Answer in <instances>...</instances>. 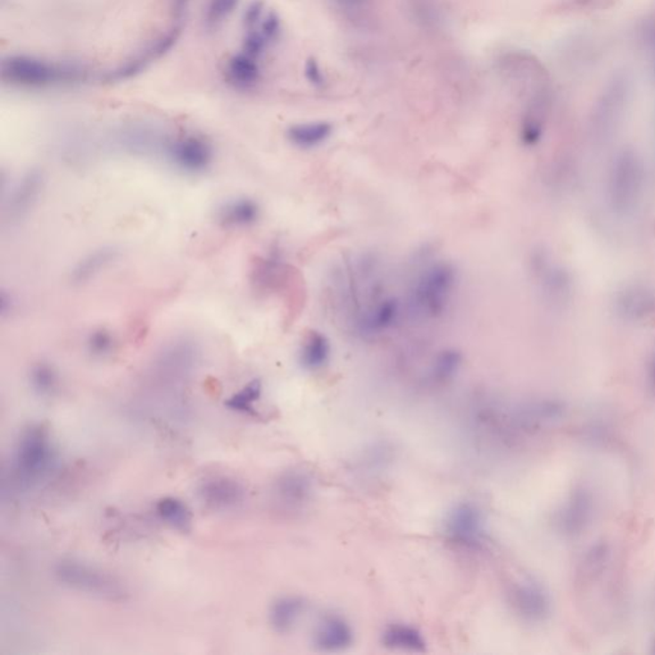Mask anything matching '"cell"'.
I'll return each mask as SVG.
<instances>
[{"label": "cell", "mask_w": 655, "mask_h": 655, "mask_svg": "<svg viewBox=\"0 0 655 655\" xmlns=\"http://www.w3.org/2000/svg\"><path fill=\"white\" fill-rule=\"evenodd\" d=\"M182 34L181 25H173L172 28L159 35L149 46H145L135 57L129 58L125 63L118 66L116 70L108 72L105 81L120 82L127 81L140 75L143 70H147L154 62L165 57L168 53L178 43Z\"/></svg>", "instance_id": "cell-6"}, {"label": "cell", "mask_w": 655, "mask_h": 655, "mask_svg": "<svg viewBox=\"0 0 655 655\" xmlns=\"http://www.w3.org/2000/svg\"><path fill=\"white\" fill-rule=\"evenodd\" d=\"M400 303L394 299H385L362 312L359 326L365 335H380L397 323Z\"/></svg>", "instance_id": "cell-13"}, {"label": "cell", "mask_w": 655, "mask_h": 655, "mask_svg": "<svg viewBox=\"0 0 655 655\" xmlns=\"http://www.w3.org/2000/svg\"><path fill=\"white\" fill-rule=\"evenodd\" d=\"M29 383L41 397H49L57 391L59 377L55 369L49 364H37L31 369Z\"/></svg>", "instance_id": "cell-24"}, {"label": "cell", "mask_w": 655, "mask_h": 655, "mask_svg": "<svg viewBox=\"0 0 655 655\" xmlns=\"http://www.w3.org/2000/svg\"><path fill=\"white\" fill-rule=\"evenodd\" d=\"M191 0H172V12L174 19L181 21L187 13Z\"/></svg>", "instance_id": "cell-33"}, {"label": "cell", "mask_w": 655, "mask_h": 655, "mask_svg": "<svg viewBox=\"0 0 655 655\" xmlns=\"http://www.w3.org/2000/svg\"><path fill=\"white\" fill-rule=\"evenodd\" d=\"M88 70L73 62H54L32 55H8L2 62L4 84L22 88L70 87L87 81Z\"/></svg>", "instance_id": "cell-1"}, {"label": "cell", "mask_w": 655, "mask_h": 655, "mask_svg": "<svg viewBox=\"0 0 655 655\" xmlns=\"http://www.w3.org/2000/svg\"><path fill=\"white\" fill-rule=\"evenodd\" d=\"M55 450L48 430L32 425L21 434L14 452V472L19 482L26 485L39 483L54 468Z\"/></svg>", "instance_id": "cell-2"}, {"label": "cell", "mask_w": 655, "mask_h": 655, "mask_svg": "<svg viewBox=\"0 0 655 655\" xmlns=\"http://www.w3.org/2000/svg\"><path fill=\"white\" fill-rule=\"evenodd\" d=\"M165 155L174 167L188 173L203 172L212 162V147L202 136L187 135L168 141Z\"/></svg>", "instance_id": "cell-7"}, {"label": "cell", "mask_w": 655, "mask_h": 655, "mask_svg": "<svg viewBox=\"0 0 655 655\" xmlns=\"http://www.w3.org/2000/svg\"><path fill=\"white\" fill-rule=\"evenodd\" d=\"M444 533L454 544L477 548L486 536V521L484 512L474 502H459L447 512Z\"/></svg>", "instance_id": "cell-5"}, {"label": "cell", "mask_w": 655, "mask_h": 655, "mask_svg": "<svg viewBox=\"0 0 655 655\" xmlns=\"http://www.w3.org/2000/svg\"><path fill=\"white\" fill-rule=\"evenodd\" d=\"M258 61V58L245 52L232 55L224 70L227 82L236 90L245 91L255 87L261 79V68Z\"/></svg>", "instance_id": "cell-12"}, {"label": "cell", "mask_w": 655, "mask_h": 655, "mask_svg": "<svg viewBox=\"0 0 655 655\" xmlns=\"http://www.w3.org/2000/svg\"><path fill=\"white\" fill-rule=\"evenodd\" d=\"M240 2L241 0H209L203 16L206 28L212 29L222 26L232 16L233 12L237 10Z\"/></svg>", "instance_id": "cell-25"}, {"label": "cell", "mask_w": 655, "mask_h": 655, "mask_svg": "<svg viewBox=\"0 0 655 655\" xmlns=\"http://www.w3.org/2000/svg\"><path fill=\"white\" fill-rule=\"evenodd\" d=\"M269 44L267 37L262 35L261 29L253 28L246 29V37L244 39L242 52L259 59L264 54L265 49H267Z\"/></svg>", "instance_id": "cell-29"}, {"label": "cell", "mask_w": 655, "mask_h": 655, "mask_svg": "<svg viewBox=\"0 0 655 655\" xmlns=\"http://www.w3.org/2000/svg\"><path fill=\"white\" fill-rule=\"evenodd\" d=\"M305 76L309 79L310 84L315 85V87H320L324 82V76L321 73L320 67H319L318 62L314 59H310L305 66Z\"/></svg>", "instance_id": "cell-32"}, {"label": "cell", "mask_w": 655, "mask_h": 655, "mask_svg": "<svg viewBox=\"0 0 655 655\" xmlns=\"http://www.w3.org/2000/svg\"><path fill=\"white\" fill-rule=\"evenodd\" d=\"M54 575L62 585L76 592L111 601L125 597V588L113 575L79 560H62L55 566Z\"/></svg>", "instance_id": "cell-4"}, {"label": "cell", "mask_w": 655, "mask_h": 655, "mask_svg": "<svg viewBox=\"0 0 655 655\" xmlns=\"http://www.w3.org/2000/svg\"><path fill=\"white\" fill-rule=\"evenodd\" d=\"M332 355L329 339L319 330H310L300 351V364L310 371L326 368Z\"/></svg>", "instance_id": "cell-17"}, {"label": "cell", "mask_w": 655, "mask_h": 655, "mask_svg": "<svg viewBox=\"0 0 655 655\" xmlns=\"http://www.w3.org/2000/svg\"><path fill=\"white\" fill-rule=\"evenodd\" d=\"M261 380H251L249 385L245 386L241 391L227 400L226 406L232 411L240 412V414H255V403L261 400Z\"/></svg>", "instance_id": "cell-23"}, {"label": "cell", "mask_w": 655, "mask_h": 655, "mask_svg": "<svg viewBox=\"0 0 655 655\" xmlns=\"http://www.w3.org/2000/svg\"><path fill=\"white\" fill-rule=\"evenodd\" d=\"M44 186L43 172L37 170H29L22 177L16 185L5 203V215L8 220H22L34 208L35 203L39 199Z\"/></svg>", "instance_id": "cell-11"}, {"label": "cell", "mask_w": 655, "mask_h": 655, "mask_svg": "<svg viewBox=\"0 0 655 655\" xmlns=\"http://www.w3.org/2000/svg\"><path fill=\"white\" fill-rule=\"evenodd\" d=\"M314 644L324 653H339L353 644V630L346 618L328 615L319 622L314 633Z\"/></svg>", "instance_id": "cell-10"}, {"label": "cell", "mask_w": 655, "mask_h": 655, "mask_svg": "<svg viewBox=\"0 0 655 655\" xmlns=\"http://www.w3.org/2000/svg\"><path fill=\"white\" fill-rule=\"evenodd\" d=\"M274 498L282 509L297 511L311 501L314 480L309 472L291 470L280 475L274 484Z\"/></svg>", "instance_id": "cell-9"}, {"label": "cell", "mask_w": 655, "mask_h": 655, "mask_svg": "<svg viewBox=\"0 0 655 655\" xmlns=\"http://www.w3.org/2000/svg\"><path fill=\"white\" fill-rule=\"evenodd\" d=\"M87 350L91 355L95 357H105L111 355L112 351L114 350L113 335L104 328L94 330L90 333L87 338Z\"/></svg>", "instance_id": "cell-27"}, {"label": "cell", "mask_w": 655, "mask_h": 655, "mask_svg": "<svg viewBox=\"0 0 655 655\" xmlns=\"http://www.w3.org/2000/svg\"><path fill=\"white\" fill-rule=\"evenodd\" d=\"M217 217L226 228H246L258 222L261 208L253 200L242 197L224 203L218 209Z\"/></svg>", "instance_id": "cell-14"}, {"label": "cell", "mask_w": 655, "mask_h": 655, "mask_svg": "<svg viewBox=\"0 0 655 655\" xmlns=\"http://www.w3.org/2000/svg\"><path fill=\"white\" fill-rule=\"evenodd\" d=\"M339 10L344 12L348 19L364 21L370 16L373 11L374 0H335Z\"/></svg>", "instance_id": "cell-28"}, {"label": "cell", "mask_w": 655, "mask_h": 655, "mask_svg": "<svg viewBox=\"0 0 655 655\" xmlns=\"http://www.w3.org/2000/svg\"><path fill=\"white\" fill-rule=\"evenodd\" d=\"M456 269L448 262L439 261L425 269L416 280L411 303L419 314L436 319L447 311L454 288Z\"/></svg>", "instance_id": "cell-3"}, {"label": "cell", "mask_w": 655, "mask_h": 655, "mask_svg": "<svg viewBox=\"0 0 655 655\" xmlns=\"http://www.w3.org/2000/svg\"><path fill=\"white\" fill-rule=\"evenodd\" d=\"M461 367V355L457 351L445 350L436 356L432 368V377L436 382H447L456 376Z\"/></svg>", "instance_id": "cell-26"}, {"label": "cell", "mask_w": 655, "mask_h": 655, "mask_svg": "<svg viewBox=\"0 0 655 655\" xmlns=\"http://www.w3.org/2000/svg\"><path fill=\"white\" fill-rule=\"evenodd\" d=\"M123 146L131 152L147 153L153 150L165 149L167 140H162L161 136L153 132L152 129H145V127H131L123 132L120 137Z\"/></svg>", "instance_id": "cell-22"}, {"label": "cell", "mask_w": 655, "mask_h": 655, "mask_svg": "<svg viewBox=\"0 0 655 655\" xmlns=\"http://www.w3.org/2000/svg\"><path fill=\"white\" fill-rule=\"evenodd\" d=\"M512 603L516 609L527 618H538L544 612V595L531 583L518 584L513 589Z\"/></svg>", "instance_id": "cell-20"}, {"label": "cell", "mask_w": 655, "mask_h": 655, "mask_svg": "<svg viewBox=\"0 0 655 655\" xmlns=\"http://www.w3.org/2000/svg\"><path fill=\"white\" fill-rule=\"evenodd\" d=\"M386 648L394 651H414L420 653L427 649V640L419 628L406 624L389 625L382 635Z\"/></svg>", "instance_id": "cell-18"}, {"label": "cell", "mask_w": 655, "mask_h": 655, "mask_svg": "<svg viewBox=\"0 0 655 655\" xmlns=\"http://www.w3.org/2000/svg\"><path fill=\"white\" fill-rule=\"evenodd\" d=\"M156 513L159 518L173 529L187 533L193 525V515L190 509L178 498L165 497L156 503Z\"/></svg>", "instance_id": "cell-21"}, {"label": "cell", "mask_w": 655, "mask_h": 655, "mask_svg": "<svg viewBox=\"0 0 655 655\" xmlns=\"http://www.w3.org/2000/svg\"><path fill=\"white\" fill-rule=\"evenodd\" d=\"M264 17V4H262L261 2H259V0L251 3L244 13L245 28H246V29L258 28Z\"/></svg>", "instance_id": "cell-30"}, {"label": "cell", "mask_w": 655, "mask_h": 655, "mask_svg": "<svg viewBox=\"0 0 655 655\" xmlns=\"http://www.w3.org/2000/svg\"><path fill=\"white\" fill-rule=\"evenodd\" d=\"M306 604L303 598L294 597V595H287L277 599L271 604L269 610V622L274 631L279 634H287L294 630L297 622L300 621L303 612H305Z\"/></svg>", "instance_id": "cell-15"}, {"label": "cell", "mask_w": 655, "mask_h": 655, "mask_svg": "<svg viewBox=\"0 0 655 655\" xmlns=\"http://www.w3.org/2000/svg\"><path fill=\"white\" fill-rule=\"evenodd\" d=\"M120 251L116 247H102L93 251L82 258L70 271V279L73 285H85L88 280L95 278L97 274L102 273L112 262L116 261Z\"/></svg>", "instance_id": "cell-16"}, {"label": "cell", "mask_w": 655, "mask_h": 655, "mask_svg": "<svg viewBox=\"0 0 655 655\" xmlns=\"http://www.w3.org/2000/svg\"><path fill=\"white\" fill-rule=\"evenodd\" d=\"M244 485L226 475H214L206 477L197 488V497L208 509L214 511H227L236 509L245 501Z\"/></svg>", "instance_id": "cell-8"}, {"label": "cell", "mask_w": 655, "mask_h": 655, "mask_svg": "<svg viewBox=\"0 0 655 655\" xmlns=\"http://www.w3.org/2000/svg\"><path fill=\"white\" fill-rule=\"evenodd\" d=\"M333 134V126L329 122L299 123L289 127L287 138L289 143L300 149H314L329 140Z\"/></svg>", "instance_id": "cell-19"}, {"label": "cell", "mask_w": 655, "mask_h": 655, "mask_svg": "<svg viewBox=\"0 0 655 655\" xmlns=\"http://www.w3.org/2000/svg\"><path fill=\"white\" fill-rule=\"evenodd\" d=\"M258 28L261 29L262 35L267 37L268 41L271 43L278 37L280 32L279 19L274 13L265 14Z\"/></svg>", "instance_id": "cell-31"}]
</instances>
